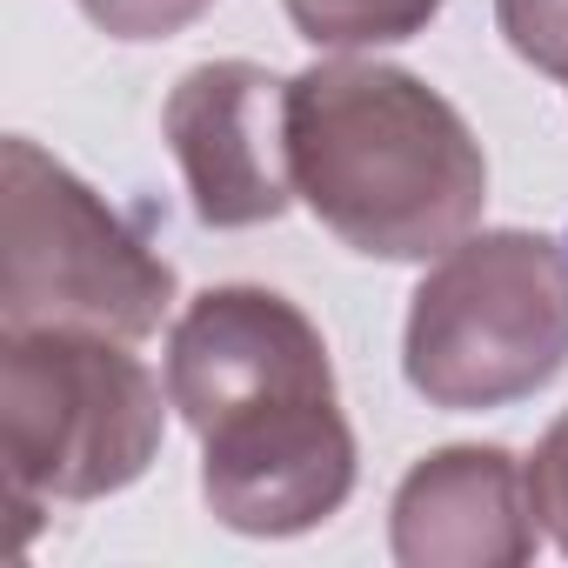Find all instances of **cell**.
<instances>
[{
  "label": "cell",
  "mask_w": 568,
  "mask_h": 568,
  "mask_svg": "<svg viewBox=\"0 0 568 568\" xmlns=\"http://www.w3.org/2000/svg\"><path fill=\"white\" fill-rule=\"evenodd\" d=\"M74 8L114 41H168L181 28H194L214 0H74Z\"/></svg>",
  "instance_id": "cell-10"
},
{
  "label": "cell",
  "mask_w": 568,
  "mask_h": 568,
  "mask_svg": "<svg viewBox=\"0 0 568 568\" xmlns=\"http://www.w3.org/2000/svg\"><path fill=\"white\" fill-rule=\"evenodd\" d=\"M495 21L528 68L568 81V0H495Z\"/></svg>",
  "instance_id": "cell-9"
},
{
  "label": "cell",
  "mask_w": 568,
  "mask_h": 568,
  "mask_svg": "<svg viewBox=\"0 0 568 568\" xmlns=\"http://www.w3.org/2000/svg\"><path fill=\"white\" fill-rule=\"evenodd\" d=\"M388 548L402 568H521L541 548L528 501V462L495 442L422 455L388 508Z\"/></svg>",
  "instance_id": "cell-7"
},
{
  "label": "cell",
  "mask_w": 568,
  "mask_h": 568,
  "mask_svg": "<svg viewBox=\"0 0 568 568\" xmlns=\"http://www.w3.org/2000/svg\"><path fill=\"white\" fill-rule=\"evenodd\" d=\"M302 41L315 48H395L428 34V21L442 14V0H281Z\"/></svg>",
  "instance_id": "cell-8"
},
{
  "label": "cell",
  "mask_w": 568,
  "mask_h": 568,
  "mask_svg": "<svg viewBox=\"0 0 568 568\" xmlns=\"http://www.w3.org/2000/svg\"><path fill=\"white\" fill-rule=\"evenodd\" d=\"M528 501H535V521L541 535L568 555V415L535 442L528 455Z\"/></svg>",
  "instance_id": "cell-11"
},
{
  "label": "cell",
  "mask_w": 568,
  "mask_h": 568,
  "mask_svg": "<svg viewBox=\"0 0 568 568\" xmlns=\"http://www.w3.org/2000/svg\"><path fill=\"white\" fill-rule=\"evenodd\" d=\"M161 134L201 227H261L295 201L288 81L254 61H201L174 81Z\"/></svg>",
  "instance_id": "cell-6"
},
{
  "label": "cell",
  "mask_w": 568,
  "mask_h": 568,
  "mask_svg": "<svg viewBox=\"0 0 568 568\" xmlns=\"http://www.w3.org/2000/svg\"><path fill=\"white\" fill-rule=\"evenodd\" d=\"M168 408L148 362H134L114 335H0V455L21 541L48 501H101L141 481L161 455Z\"/></svg>",
  "instance_id": "cell-3"
},
{
  "label": "cell",
  "mask_w": 568,
  "mask_h": 568,
  "mask_svg": "<svg viewBox=\"0 0 568 568\" xmlns=\"http://www.w3.org/2000/svg\"><path fill=\"white\" fill-rule=\"evenodd\" d=\"M568 368V247L535 227L455 241L408 302L402 375L428 408L475 415Z\"/></svg>",
  "instance_id": "cell-4"
},
{
  "label": "cell",
  "mask_w": 568,
  "mask_h": 568,
  "mask_svg": "<svg viewBox=\"0 0 568 568\" xmlns=\"http://www.w3.org/2000/svg\"><path fill=\"white\" fill-rule=\"evenodd\" d=\"M168 402L201 435V501L234 535H308L355 495V428L322 328L274 288L227 281L168 335Z\"/></svg>",
  "instance_id": "cell-1"
},
{
  "label": "cell",
  "mask_w": 568,
  "mask_h": 568,
  "mask_svg": "<svg viewBox=\"0 0 568 568\" xmlns=\"http://www.w3.org/2000/svg\"><path fill=\"white\" fill-rule=\"evenodd\" d=\"M295 194L368 261H442L488 207L462 108L388 61H315L288 81Z\"/></svg>",
  "instance_id": "cell-2"
},
{
  "label": "cell",
  "mask_w": 568,
  "mask_h": 568,
  "mask_svg": "<svg viewBox=\"0 0 568 568\" xmlns=\"http://www.w3.org/2000/svg\"><path fill=\"white\" fill-rule=\"evenodd\" d=\"M174 308V267L48 148H0V335L88 328L141 342Z\"/></svg>",
  "instance_id": "cell-5"
}]
</instances>
